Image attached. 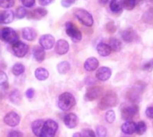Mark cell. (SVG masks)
Instances as JSON below:
<instances>
[{"label":"cell","mask_w":153,"mask_h":137,"mask_svg":"<svg viewBox=\"0 0 153 137\" xmlns=\"http://www.w3.org/2000/svg\"><path fill=\"white\" fill-rule=\"evenodd\" d=\"M75 104V99L73 94L70 92H64L62 93L57 101L58 108L62 110H69L71 109Z\"/></svg>","instance_id":"obj_1"},{"label":"cell","mask_w":153,"mask_h":137,"mask_svg":"<svg viewBox=\"0 0 153 137\" xmlns=\"http://www.w3.org/2000/svg\"><path fill=\"white\" fill-rule=\"evenodd\" d=\"M57 128L58 125L56 121L52 119H48L44 122L39 137H55Z\"/></svg>","instance_id":"obj_2"},{"label":"cell","mask_w":153,"mask_h":137,"mask_svg":"<svg viewBox=\"0 0 153 137\" xmlns=\"http://www.w3.org/2000/svg\"><path fill=\"white\" fill-rule=\"evenodd\" d=\"M117 103V95L114 92H108L100 101L99 106L100 109H107L110 107L116 106Z\"/></svg>","instance_id":"obj_3"},{"label":"cell","mask_w":153,"mask_h":137,"mask_svg":"<svg viewBox=\"0 0 153 137\" xmlns=\"http://www.w3.org/2000/svg\"><path fill=\"white\" fill-rule=\"evenodd\" d=\"M75 17L85 26H92L93 24V17L92 15L84 9H77L74 13Z\"/></svg>","instance_id":"obj_4"},{"label":"cell","mask_w":153,"mask_h":137,"mask_svg":"<svg viewBox=\"0 0 153 137\" xmlns=\"http://www.w3.org/2000/svg\"><path fill=\"white\" fill-rule=\"evenodd\" d=\"M1 38L3 40H4L5 42L7 43H10V44H14L16 43L17 41H19V37L16 33V31L12 29V28H4L1 31Z\"/></svg>","instance_id":"obj_5"},{"label":"cell","mask_w":153,"mask_h":137,"mask_svg":"<svg viewBox=\"0 0 153 137\" xmlns=\"http://www.w3.org/2000/svg\"><path fill=\"white\" fill-rule=\"evenodd\" d=\"M65 31L66 34L74 41V42H78L82 39V32L80 31V30L71 22H68L65 23Z\"/></svg>","instance_id":"obj_6"},{"label":"cell","mask_w":153,"mask_h":137,"mask_svg":"<svg viewBox=\"0 0 153 137\" xmlns=\"http://www.w3.org/2000/svg\"><path fill=\"white\" fill-rule=\"evenodd\" d=\"M28 49H29L28 45L22 41H17L16 43L13 45V48H12L13 55L17 57H23L27 54Z\"/></svg>","instance_id":"obj_7"},{"label":"cell","mask_w":153,"mask_h":137,"mask_svg":"<svg viewBox=\"0 0 153 137\" xmlns=\"http://www.w3.org/2000/svg\"><path fill=\"white\" fill-rule=\"evenodd\" d=\"M39 45L42 48L44 49H51L54 45H55V38L50 35V34H45V35H42L40 38H39Z\"/></svg>","instance_id":"obj_8"},{"label":"cell","mask_w":153,"mask_h":137,"mask_svg":"<svg viewBox=\"0 0 153 137\" xmlns=\"http://www.w3.org/2000/svg\"><path fill=\"white\" fill-rule=\"evenodd\" d=\"M20 120H21L20 116L16 112H13V111L9 112L4 118V122L9 127H16V126H18L19 123H20Z\"/></svg>","instance_id":"obj_9"},{"label":"cell","mask_w":153,"mask_h":137,"mask_svg":"<svg viewBox=\"0 0 153 137\" xmlns=\"http://www.w3.org/2000/svg\"><path fill=\"white\" fill-rule=\"evenodd\" d=\"M137 111H138V107L136 105L127 106L122 110V117H123V118H125L127 121L131 120L132 118H134V115L137 113Z\"/></svg>","instance_id":"obj_10"},{"label":"cell","mask_w":153,"mask_h":137,"mask_svg":"<svg viewBox=\"0 0 153 137\" xmlns=\"http://www.w3.org/2000/svg\"><path fill=\"white\" fill-rule=\"evenodd\" d=\"M69 50V44L65 39H59L55 46V51L58 55H65Z\"/></svg>","instance_id":"obj_11"},{"label":"cell","mask_w":153,"mask_h":137,"mask_svg":"<svg viewBox=\"0 0 153 137\" xmlns=\"http://www.w3.org/2000/svg\"><path fill=\"white\" fill-rule=\"evenodd\" d=\"M111 76V69L107 67V66H102L98 69L96 73V77L100 81H107L110 78Z\"/></svg>","instance_id":"obj_12"},{"label":"cell","mask_w":153,"mask_h":137,"mask_svg":"<svg viewBox=\"0 0 153 137\" xmlns=\"http://www.w3.org/2000/svg\"><path fill=\"white\" fill-rule=\"evenodd\" d=\"M101 92H102V89L100 87H98V86L91 87L87 91V92L85 94V99L90 101H94L100 96Z\"/></svg>","instance_id":"obj_13"},{"label":"cell","mask_w":153,"mask_h":137,"mask_svg":"<svg viewBox=\"0 0 153 137\" xmlns=\"http://www.w3.org/2000/svg\"><path fill=\"white\" fill-rule=\"evenodd\" d=\"M14 13L11 10H4L0 12V23L8 24L11 23L14 19Z\"/></svg>","instance_id":"obj_14"},{"label":"cell","mask_w":153,"mask_h":137,"mask_svg":"<svg viewBox=\"0 0 153 137\" xmlns=\"http://www.w3.org/2000/svg\"><path fill=\"white\" fill-rule=\"evenodd\" d=\"M64 122H65V125L70 128V129H73L74 128L77 124H78V118L75 114L74 113H69L67 115L65 116L64 118Z\"/></svg>","instance_id":"obj_15"},{"label":"cell","mask_w":153,"mask_h":137,"mask_svg":"<svg viewBox=\"0 0 153 137\" xmlns=\"http://www.w3.org/2000/svg\"><path fill=\"white\" fill-rule=\"evenodd\" d=\"M121 130L125 135H132L136 131V124L132 120L126 121L122 125Z\"/></svg>","instance_id":"obj_16"},{"label":"cell","mask_w":153,"mask_h":137,"mask_svg":"<svg viewBox=\"0 0 153 137\" xmlns=\"http://www.w3.org/2000/svg\"><path fill=\"white\" fill-rule=\"evenodd\" d=\"M22 38L28 41H33L37 36L35 30H33L30 27H25L22 31Z\"/></svg>","instance_id":"obj_17"},{"label":"cell","mask_w":153,"mask_h":137,"mask_svg":"<svg viewBox=\"0 0 153 137\" xmlns=\"http://www.w3.org/2000/svg\"><path fill=\"white\" fill-rule=\"evenodd\" d=\"M99 66V60L96 57H89L84 63V68L86 71H94Z\"/></svg>","instance_id":"obj_18"},{"label":"cell","mask_w":153,"mask_h":137,"mask_svg":"<svg viewBox=\"0 0 153 137\" xmlns=\"http://www.w3.org/2000/svg\"><path fill=\"white\" fill-rule=\"evenodd\" d=\"M44 122L45 121H43L42 119H38V120H35L34 122H32V124H31L32 133L37 137L40 136V133H41Z\"/></svg>","instance_id":"obj_19"},{"label":"cell","mask_w":153,"mask_h":137,"mask_svg":"<svg viewBox=\"0 0 153 137\" xmlns=\"http://www.w3.org/2000/svg\"><path fill=\"white\" fill-rule=\"evenodd\" d=\"M97 51L101 57H108L111 53V48H110L109 45L100 42L97 46Z\"/></svg>","instance_id":"obj_20"},{"label":"cell","mask_w":153,"mask_h":137,"mask_svg":"<svg viewBox=\"0 0 153 137\" xmlns=\"http://www.w3.org/2000/svg\"><path fill=\"white\" fill-rule=\"evenodd\" d=\"M45 49L40 46H36L33 48V57L38 62H42L45 59Z\"/></svg>","instance_id":"obj_21"},{"label":"cell","mask_w":153,"mask_h":137,"mask_svg":"<svg viewBox=\"0 0 153 137\" xmlns=\"http://www.w3.org/2000/svg\"><path fill=\"white\" fill-rule=\"evenodd\" d=\"M35 77L39 80V81H45L48 78V71L46 68L43 67H39L35 70Z\"/></svg>","instance_id":"obj_22"},{"label":"cell","mask_w":153,"mask_h":137,"mask_svg":"<svg viewBox=\"0 0 153 137\" xmlns=\"http://www.w3.org/2000/svg\"><path fill=\"white\" fill-rule=\"evenodd\" d=\"M135 36V32L132 28H127L125 31H122V39L126 41V42H132L134 39Z\"/></svg>","instance_id":"obj_23"},{"label":"cell","mask_w":153,"mask_h":137,"mask_svg":"<svg viewBox=\"0 0 153 137\" xmlns=\"http://www.w3.org/2000/svg\"><path fill=\"white\" fill-rule=\"evenodd\" d=\"M109 7L113 13H120L122 9L124 8L123 0H111Z\"/></svg>","instance_id":"obj_24"},{"label":"cell","mask_w":153,"mask_h":137,"mask_svg":"<svg viewBox=\"0 0 153 137\" xmlns=\"http://www.w3.org/2000/svg\"><path fill=\"white\" fill-rule=\"evenodd\" d=\"M47 13H48V11L43 7H38L31 12V15L35 19H41L44 16H46Z\"/></svg>","instance_id":"obj_25"},{"label":"cell","mask_w":153,"mask_h":137,"mask_svg":"<svg viewBox=\"0 0 153 137\" xmlns=\"http://www.w3.org/2000/svg\"><path fill=\"white\" fill-rule=\"evenodd\" d=\"M109 47H110L111 50L120 51L121 48H122V43L117 38H111L110 40H109Z\"/></svg>","instance_id":"obj_26"},{"label":"cell","mask_w":153,"mask_h":137,"mask_svg":"<svg viewBox=\"0 0 153 137\" xmlns=\"http://www.w3.org/2000/svg\"><path fill=\"white\" fill-rule=\"evenodd\" d=\"M70 64L67 61H63L61 63H59L57 65V71L59 74H66L69 70H70Z\"/></svg>","instance_id":"obj_27"},{"label":"cell","mask_w":153,"mask_h":137,"mask_svg":"<svg viewBox=\"0 0 153 137\" xmlns=\"http://www.w3.org/2000/svg\"><path fill=\"white\" fill-rule=\"evenodd\" d=\"M24 71H25V67H24V66H23L22 64H21V63L15 64V65L13 66V68H12V73H13L14 75H16V76L22 74L24 73Z\"/></svg>","instance_id":"obj_28"},{"label":"cell","mask_w":153,"mask_h":137,"mask_svg":"<svg viewBox=\"0 0 153 137\" xmlns=\"http://www.w3.org/2000/svg\"><path fill=\"white\" fill-rule=\"evenodd\" d=\"M9 99L11 102H13V104H19L21 101V94L17 90H14L10 93Z\"/></svg>","instance_id":"obj_29"},{"label":"cell","mask_w":153,"mask_h":137,"mask_svg":"<svg viewBox=\"0 0 153 137\" xmlns=\"http://www.w3.org/2000/svg\"><path fill=\"white\" fill-rule=\"evenodd\" d=\"M147 130V126L146 124L143 122V121H140L139 123L136 124V133L139 135V136H142L143 135Z\"/></svg>","instance_id":"obj_30"},{"label":"cell","mask_w":153,"mask_h":137,"mask_svg":"<svg viewBox=\"0 0 153 137\" xmlns=\"http://www.w3.org/2000/svg\"><path fill=\"white\" fill-rule=\"evenodd\" d=\"M137 0H123V6L126 10H132L134 8Z\"/></svg>","instance_id":"obj_31"},{"label":"cell","mask_w":153,"mask_h":137,"mask_svg":"<svg viewBox=\"0 0 153 137\" xmlns=\"http://www.w3.org/2000/svg\"><path fill=\"white\" fill-rule=\"evenodd\" d=\"M26 15H27V11H26V9L23 6H20V7L17 8L16 12H15V16L18 19H22Z\"/></svg>","instance_id":"obj_32"},{"label":"cell","mask_w":153,"mask_h":137,"mask_svg":"<svg viewBox=\"0 0 153 137\" xmlns=\"http://www.w3.org/2000/svg\"><path fill=\"white\" fill-rule=\"evenodd\" d=\"M7 80L6 74L0 70V87H7Z\"/></svg>","instance_id":"obj_33"},{"label":"cell","mask_w":153,"mask_h":137,"mask_svg":"<svg viewBox=\"0 0 153 137\" xmlns=\"http://www.w3.org/2000/svg\"><path fill=\"white\" fill-rule=\"evenodd\" d=\"M115 119H116V114H115V112L113 110L108 111L107 114H106V120H107V122L109 123V124H111V123H113L115 121Z\"/></svg>","instance_id":"obj_34"},{"label":"cell","mask_w":153,"mask_h":137,"mask_svg":"<svg viewBox=\"0 0 153 137\" xmlns=\"http://www.w3.org/2000/svg\"><path fill=\"white\" fill-rule=\"evenodd\" d=\"M14 4V0H0V6L3 8H10Z\"/></svg>","instance_id":"obj_35"},{"label":"cell","mask_w":153,"mask_h":137,"mask_svg":"<svg viewBox=\"0 0 153 137\" xmlns=\"http://www.w3.org/2000/svg\"><path fill=\"white\" fill-rule=\"evenodd\" d=\"M82 137H96V135L93 130L91 129H83L82 132Z\"/></svg>","instance_id":"obj_36"},{"label":"cell","mask_w":153,"mask_h":137,"mask_svg":"<svg viewBox=\"0 0 153 137\" xmlns=\"http://www.w3.org/2000/svg\"><path fill=\"white\" fill-rule=\"evenodd\" d=\"M97 135L99 137L107 136V129L103 127H99L97 128Z\"/></svg>","instance_id":"obj_37"},{"label":"cell","mask_w":153,"mask_h":137,"mask_svg":"<svg viewBox=\"0 0 153 137\" xmlns=\"http://www.w3.org/2000/svg\"><path fill=\"white\" fill-rule=\"evenodd\" d=\"M21 2L24 7L28 8H30L35 4V0H21Z\"/></svg>","instance_id":"obj_38"},{"label":"cell","mask_w":153,"mask_h":137,"mask_svg":"<svg viewBox=\"0 0 153 137\" xmlns=\"http://www.w3.org/2000/svg\"><path fill=\"white\" fill-rule=\"evenodd\" d=\"M143 70H145V71H152L153 69V59L148 61V62H146V63L143 65Z\"/></svg>","instance_id":"obj_39"},{"label":"cell","mask_w":153,"mask_h":137,"mask_svg":"<svg viewBox=\"0 0 153 137\" xmlns=\"http://www.w3.org/2000/svg\"><path fill=\"white\" fill-rule=\"evenodd\" d=\"M7 137H23V135L19 131H11Z\"/></svg>","instance_id":"obj_40"},{"label":"cell","mask_w":153,"mask_h":137,"mask_svg":"<svg viewBox=\"0 0 153 137\" xmlns=\"http://www.w3.org/2000/svg\"><path fill=\"white\" fill-rule=\"evenodd\" d=\"M146 116L150 118H152L153 119V105L149 107L147 109H146Z\"/></svg>","instance_id":"obj_41"},{"label":"cell","mask_w":153,"mask_h":137,"mask_svg":"<svg viewBox=\"0 0 153 137\" xmlns=\"http://www.w3.org/2000/svg\"><path fill=\"white\" fill-rule=\"evenodd\" d=\"M34 90L33 89H28L27 91H26V96H27V98L28 99H32L33 98V96H34Z\"/></svg>","instance_id":"obj_42"},{"label":"cell","mask_w":153,"mask_h":137,"mask_svg":"<svg viewBox=\"0 0 153 137\" xmlns=\"http://www.w3.org/2000/svg\"><path fill=\"white\" fill-rule=\"evenodd\" d=\"M75 0H62V5L65 7H69Z\"/></svg>","instance_id":"obj_43"},{"label":"cell","mask_w":153,"mask_h":137,"mask_svg":"<svg viewBox=\"0 0 153 137\" xmlns=\"http://www.w3.org/2000/svg\"><path fill=\"white\" fill-rule=\"evenodd\" d=\"M39 1L40 5L45 6V5H48V4H50L54 0H39Z\"/></svg>","instance_id":"obj_44"},{"label":"cell","mask_w":153,"mask_h":137,"mask_svg":"<svg viewBox=\"0 0 153 137\" xmlns=\"http://www.w3.org/2000/svg\"><path fill=\"white\" fill-rule=\"evenodd\" d=\"M100 1V4H107L109 0H99Z\"/></svg>","instance_id":"obj_45"},{"label":"cell","mask_w":153,"mask_h":137,"mask_svg":"<svg viewBox=\"0 0 153 137\" xmlns=\"http://www.w3.org/2000/svg\"><path fill=\"white\" fill-rule=\"evenodd\" d=\"M73 137H82V135L80 133H75V134H74Z\"/></svg>","instance_id":"obj_46"}]
</instances>
